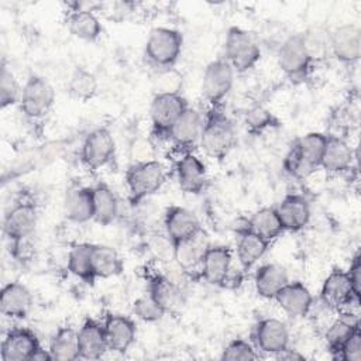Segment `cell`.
Returning a JSON list of instances; mask_svg holds the SVG:
<instances>
[{"mask_svg": "<svg viewBox=\"0 0 361 361\" xmlns=\"http://www.w3.org/2000/svg\"><path fill=\"white\" fill-rule=\"evenodd\" d=\"M237 135L230 117L223 106L209 107L203 116V130L199 147L204 154L217 161H223L235 147Z\"/></svg>", "mask_w": 361, "mask_h": 361, "instance_id": "cell-1", "label": "cell"}, {"mask_svg": "<svg viewBox=\"0 0 361 361\" xmlns=\"http://www.w3.org/2000/svg\"><path fill=\"white\" fill-rule=\"evenodd\" d=\"M183 48L180 31L169 27H155L149 31L144 45V58L149 66L158 71L175 68Z\"/></svg>", "mask_w": 361, "mask_h": 361, "instance_id": "cell-2", "label": "cell"}, {"mask_svg": "<svg viewBox=\"0 0 361 361\" xmlns=\"http://www.w3.org/2000/svg\"><path fill=\"white\" fill-rule=\"evenodd\" d=\"M165 179L166 171L158 159L133 162L124 175L130 204L138 206L141 202L157 193L165 183Z\"/></svg>", "mask_w": 361, "mask_h": 361, "instance_id": "cell-3", "label": "cell"}, {"mask_svg": "<svg viewBox=\"0 0 361 361\" xmlns=\"http://www.w3.org/2000/svg\"><path fill=\"white\" fill-rule=\"evenodd\" d=\"M38 221L37 204L32 200L21 199L6 213L3 220V234L10 244L13 257H18L25 241L35 231Z\"/></svg>", "mask_w": 361, "mask_h": 361, "instance_id": "cell-4", "label": "cell"}, {"mask_svg": "<svg viewBox=\"0 0 361 361\" xmlns=\"http://www.w3.org/2000/svg\"><path fill=\"white\" fill-rule=\"evenodd\" d=\"M235 73L252 69L261 59V48L251 32L241 27H230L224 41V56Z\"/></svg>", "mask_w": 361, "mask_h": 361, "instance_id": "cell-5", "label": "cell"}, {"mask_svg": "<svg viewBox=\"0 0 361 361\" xmlns=\"http://www.w3.org/2000/svg\"><path fill=\"white\" fill-rule=\"evenodd\" d=\"M188 107V100L182 93L154 94L149 106L152 138L169 141L172 127Z\"/></svg>", "mask_w": 361, "mask_h": 361, "instance_id": "cell-6", "label": "cell"}, {"mask_svg": "<svg viewBox=\"0 0 361 361\" xmlns=\"http://www.w3.org/2000/svg\"><path fill=\"white\" fill-rule=\"evenodd\" d=\"M55 97V90L45 78L31 75L23 85L18 107L27 120L38 121L51 113Z\"/></svg>", "mask_w": 361, "mask_h": 361, "instance_id": "cell-7", "label": "cell"}, {"mask_svg": "<svg viewBox=\"0 0 361 361\" xmlns=\"http://www.w3.org/2000/svg\"><path fill=\"white\" fill-rule=\"evenodd\" d=\"M278 66L283 75L295 85L303 83L312 69V58L305 47L302 32L288 37L276 52Z\"/></svg>", "mask_w": 361, "mask_h": 361, "instance_id": "cell-8", "label": "cell"}, {"mask_svg": "<svg viewBox=\"0 0 361 361\" xmlns=\"http://www.w3.org/2000/svg\"><path fill=\"white\" fill-rule=\"evenodd\" d=\"M234 75V69L224 58L214 59L206 66L202 79V94L209 107L223 106L224 99L233 89Z\"/></svg>", "mask_w": 361, "mask_h": 361, "instance_id": "cell-9", "label": "cell"}, {"mask_svg": "<svg viewBox=\"0 0 361 361\" xmlns=\"http://www.w3.org/2000/svg\"><path fill=\"white\" fill-rule=\"evenodd\" d=\"M116 155V141L111 133L99 127L92 130L80 147V161L89 171H99L109 165Z\"/></svg>", "mask_w": 361, "mask_h": 361, "instance_id": "cell-10", "label": "cell"}, {"mask_svg": "<svg viewBox=\"0 0 361 361\" xmlns=\"http://www.w3.org/2000/svg\"><path fill=\"white\" fill-rule=\"evenodd\" d=\"M320 299L327 307L338 313L343 312L348 305L360 302V296L354 292L347 271L341 268H333L323 281Z\"/></svg>", "mask_w": 361, "mask_h": 361, "instance_id": "cell-11", "label": "cell"}, {"mask_svg": "<svg viewBox=\"0 0 361 361\" xmlns=\"http://www.w3.org/2000/svg\"><path fill=\"white\" fill-rule=\"evenodd\" d=\"M233 251L226 245H210L200 262V278L216 286H227L233 275Z\"/></svg>", "mask_w": 361, "mask_h": 361, "instance_id": "cell-12", "label": "cell"}, {"mask_svg": "<svg viewBox=\"0 0 361 361\" xmlns=\"http://www.w3.org/2000/svg\"><path fill=\"white\" fill-rule=\"evenodd\" d=\"M207 233L200 228L192 237L173 244V262L189 276H200V262L210 247Z\"/></svg>", "mask_w": 361, "mask_h": 361, "instance_id": "cell-13", "label": "cell"}, {"mask_svg": "<svg viewBox=\"0 0 361 361\" xmlns=\"http://www.w3.org/2000/svg\"><path fill=\"white\" fill-rule=\"evenodd\" d=\"M38 336L27 327L8 330L0 345L1 361H31L41 348Z\"/></svg>", "mask_w": 361, "mask_h": 361, "instance_id": "cell-14", "label": "cell"}, {"mask_svg": "<svg viewBox=\"0 0 361 361\" xmlns=\"http://www.w3.org/2000/svg\"><path fill=\"white\" fill-rule=\"evenodd\" d=\"M202 130L203 114L189 106L172 127L169 141L182 154L193 152V148L199 145Z\"/></svg>", "mask_w": 361, "mask_h": 361, "instance_id": "cell-15", "label": "cell"}, {"mask_svg": "<svg viewBox=\"0 0 361 361\" xmlns=\"http://www.w3.org/2000/svg\"><path fill=\"white\" fill-rule=\"evenodd\" d=\"M175 175L179 189L188 195H199L207 185L206 164L193 152L179 157L175 164Z\"/></svg>", "mask_w": 361, "mask_h": 361, "instance_id": "cell-16", "label": "cell"}, {"mask_svg": "<svg viewBox=\"0 0 361 361\" xmlns=\"http://www.w3.org/2000/svg\"><path fill=\"white\" fill-rule=\"evenodd\" d=\"M102 323L109 351L124 354L135 343L137 324L131 317L118 313H107Z\"/></svg>", "mask_w": 361, "mask_h": 361, "instance_id": "cell-17", "label": "cell"}, {"mask_svg": "<svg viewBox=\"0 0 361 361\" xmlns=\"http://www.w3.org/2000/svg\"><path fill=\"white\" fill-rule=\"evenodd\" d=\"M330 54L345 65L358 62L361 55V30L355 24H341L330 32Z\"/></svg>", "mask_w": 361, "mask_h": 361, "instance_id": "cell-18", "label": "cell"}, {"mask_svg": "<svg viewBox=\"0 0 361 361\" xmlns=\"http://www.w3.org/2000/svg\"><path fill=\"white\" fill-rule=\"evenodd\" d=\"M254 345L257 350L275 355L289 347V331L283 322L275 317L261 319L254 327Z\"/></svg>", "mask_w": 361, "mask_h": 361, "instance_id": "cell-19", "label": "cell"}, {"mask_svg": "<svg viewBox=\"0 0 361 361\" xmlns=\"http://www.w3.org/2000/svg\"><path fill=\"white\" fill-rule=\"evenodd\" d=\"M34 306L31 290L21 282L13 281L3 286L0 293V313L6 317L23 320Z\"/></svg>", "mask_w": 361, "mask_h": 361, "instance_id": "cell-20", "label": "cell"}, {"mask_svg": "<svg viewBox=\"0 0 361 361\" xmlns=\"http://www.w3.org/2000/svg\"><path fill=\"white\" fill-rule=\"evenodd\" d=\"M278 306L290 317H305L313 305V295L300 281H289L274 298Z\"/></svg>", "mask_w": 361, "mask_h": 361, "instance_id": "cell-21", "label": "cell"}, {"mask_svg": "<svg viewBox=\"0 0 361 361\" xmlns=\"http://www.w3.org/2000/svg\"><path fill=\"white\" fill-rule=\"evenodd\" d=\"M164 227L165 234L173 244L192 237L202 228L193 212L176 204L166 207L164 214Z\"/></svg>", "mask_w": 361, "mask_h": 361, "instance_id": "cell-22", "label": "cell"}, {"mask_svg": "<svg viewBox=\"0 0 361 361\" xmlns=\"http://www.w3.org/2000/svg\"><path fill=\"white\" fill-rule=\"evenodd\" d=\"M147 293L164 309L165 313L173 312L183 302L182 288L166 274L154 272L147 278Z\"/></svg>", "mask_w": 361, "mask_h": 361, "instance_id": "cell-23", "label": "cell"}, {"mask_svg": "<svg viewBox=\"0 0 361 361\" xmlns=\"http://www.w3.org/2000/svg\"><path fill=\"white\" fill-rule=\"evenodd\" d=\"M285 231H300L310 220V204L303 195L289 193L275 207Z\"/></svg>", "mask_w": 361, "mask_h": 361, "instance_id": "cell-24", "label": "cell"}, {"mask_svg": "<svg viewBox=\"0 0 361 361\" xmlns=\"http://www.w3.org/2000/svg\"><path fill=\"white\" fill-rule=\"evenodd\" d=\"M78 341L82 360H99L109 351L103 323L92 317H86L79 327Z\"/></svg>", "mask_w": 361, "mask_h": 361, "instance_id": "cell-25", "label": "cell"}, {"mask_svg": "<svg viewBox=\"0 0 361 361\" xmlns=\"http://www.w3.org/2000/svg\"><path fill=\"white\" fill-rule=\"evenodd\" d=\"M66 27L68 31L78 39L86 42L97 41L103 34V25L93 10L83 8H71L66 16Z\"/></svg>", "mask_w": 361, "mask_h": 361, "instance_id": "cell-26", "label": "cell"}, {"mask_svg": "<svg viewBox=\"0 0 361 361\" xmlns=\"http://www.w3.org/2000/svg\"><path fill=\"white\" fill-rule=\"evenodd\" d=\"M353 161L354 152L348 142L341 137L327 135L320 168H323L327 173H341L351 168Z\"/></svg>", "mask_w": 361, "mask_h": 361, "instance_id": "cell-27", "label": "cell"}, {"mask_svg": "<svg viewBox=\"0 0 361 361\" xmlns=\"http://www.w3.org/2000/svg\"><path fill=\"white\" fill-rule=\"evenodd\" d=\"M326 142H327L326 134L313 131L296 138L290 147L295 149V152L298 154L299 159L306 166V169L310 173H313L320 168Z\"/></svg>", "mask_w": 361, "mask_h": 361, "instance_id": "cell-28", "label": "cell"}, {"mask_svg": "<svg viewBox=\"0 0 361 361\" xmlns=\"http://www.w3.org/2000/svg\"><path fill=\"white\" fill-rule=\"evenodd\" d=\"M288 282V272L279 264H264L254 274L255 292L264 299H274Z\"/></svg>", "mask_w": 361, "mask_h": 361, "instance_id": "cell-29", "label": "cell"}, {"mask_svg": "<svg viewBox=\"0 0 361 361\" xmlns=\"http://www.w3.org/2000/svg\"><path fill=\"white\" fill-rule=\"evenodd\" d=\"M65 217L72 223H87L93 220L92 188L78 186L68 192L63 203Z\"/></svg>", "mask_w": 361, "mask_h": 361, "instance_id": "cell-30", "label": "cell"}, {"mask_svg": "<svg viewBox=\"0 0 361 361\" xmlns=\"http://www.w3.org/2000/svg\"><path fill=\"white\" fill-rule=\"evenodd\" d=\"M269 243L247 230L237 234L235 255L243 272L250 271L267 252Z\"/></svg>", "mask_w": 361, "mask_h": 361, "instance_id": "cell-31", "label": "cell"}, {"mask_svg": "<svg viewBox=\"0 0 361 361\" xmlns=\"http://www.w3.org/2000/svg\"><path fill=\"white\" fill-rule=\"evenodd\" d=\"M93 200V220L97 224L109 226L118 216V199L110 186L106 183H97L92 186Z\"/></svg>", "mask_w": 361, "mask_h": 361, "instance_id": "cell-32", "label": "cell"}, {"mask_svg": "<svg viewBox=\"0 0 361 361\" xmlns=\"http://www.w3.org/2000/svg\"><path fill=\"white\" fill-rule=\"evenodd\" d=\"M92 250L93 244L90 243H79L72 245L68 252L66 267L68 271L78 279H80L86 285H94L97 281L93 272V262H92Z\"/></svg>", "mask_w": 361, "mask_h": 361, "instance_id": "cell-33", "label": "cell"}, {"mask_svg": "<svg viewBox=\"0 0 361 361\" xmlns=\"http://www.w3.org/2000/svg\"><path fill=\"white\" fill-rule=\"evenodd\" d=\"M250 231L264 238L267 243L275 241L285 231L275 207H262L248 217Z\"/></svg>", "mask_w": 361, "mask_h": 361, "instance_id": "cell-34", "label": "cell"}, {"mask_svg": "<svg viewBox=\"0 0 361 361\" xmlns=\"http://www.w3.org/2000/svg\"><path fill=\"white\" fill-rule=\"evenodd\" d=\"M92 262L96 279L117 276L124 271V262L121 257L113 247L109 245L93 244Z\"/></svg>", "mask_w": 361, "mask_h": 361, "instance_id": "cell-35", "label": "cell"}, {"mask_svg": "<svg viewBox=\"0 0 361 361\" xmlns=\"http://www.w3.org/2000/svg\"><path fill=\"white\" fill-rule=\"evenodd\" d=\"M54 360L73 361L79 358L78 330L72 326H61L52 336L48 347Z\"/></svg>", "mask_w": 361, "mask_h": 361, "instance_id": "cell-36", "label": "cell"}, {"mask_svg": "<svg viewBox=\"0 0 361 361\" xmlns=\"http://www.w3.org/2000/svg\"><path fill=\"white\" fill-rule=\"evenodd\" d=\"M358 327H360L358 317L345 316V314H341L329 326L324 334V340H326L327 350L333 358L337 360L340 350Z\"/></svg>", "mask_w": 361, "mask_h": 361, "instance_id": "cell-37", "label": "cell"}, {"mask_svg": "<svg viewBox=\"0 0 361 361\" xmlns=\"http://www.w3.org/2000/svg\"><path fill=\"white\" fill-rule=\"evenodd\" d=\"M99 82L96 76L86 68L78 66L69 76L68 93L72 99L79 102H87L97 94Z\"/></svg>", "mask_w": 361, "mask_h": 361, "instance_id": "cell-38", "label": "cell"}, {"mask_svg": "<svg viewBox=\"0 0 361 361\" xmlns=\"http://www.w3.org/2000/svg\"><path fill=\"white\" fill-rule=\"evenodd\" d=\"M23 86L18 85L13 71L3 62L1 73H0V106L1 109H7L10 106L18 104L21 96Z\"/></svg>", "mask_w": 361, "mask_h": 361, "instance_id": "cell-39", "label": "cell"}, {"mask_svg": "<svg viewBox=\"0 0 361 361\" xmlns=\"http://www.w3.org/2000/svg\"><path fill=\"white\" fill-rule=\"evenodd\" d=\"M279 120L265 107L255 106L250 109L245 114V127L250 134L259 135L268 128L279 127Z\"/></svg>", "mask_w": 361, "mask_h": 361, "instance_id": "cell-40", "label": "cell"}, {"mask_svg": "<svg viewBox=\"0 0 361 361\" xmlns=\"http://www.w3.org/2000/svg\"><path fill=\"white\" fill-rule=\"evenodd\" d=\"M302 37H303L305 47L313 62L330 54V32L314 28V30L302 32Z\"/></svg>", "mask_w": 361, "mask_h": 361, "instance_id": "cell-41", "label": "cell"}, {"mask_svg": "<svg viewBox=\"0 0 361 361\" xmlns=\"http://www.w3.org/2000/svg\"><path fill=\"white\" fill-rule=\"evenodd\" d=\"M221 360L227 361H250L259 358L255 345L244 338H234L231 340L221 351Z\"/></svg>", "mask_w": 361, "mask_h": 361, "instance_id": "cell-42", "label": "cell"}, {"mask_svg": "<svg viewBox=\"0 0 361 361\" xmlns=\"http://www.w3.org/2000/svg\"><path fill=\"white\" fill-rule=\"evenodd\" d=\"M182 86H183V76L175 68L165 69V71H158L157 76L154 79L155 94L180 93Z\"/></svg>", "mask_w": 361, "mask_h": 361, "instance_id": "cell-43", "label": "cell"}, {"mask_svg": "<svg viewBox=\"0 0 361 361\" xmlns=\"http://www.w3.org/2000/svg\"><path fill=\"white\" fill-rule=\"evenodd\" d=\"M133 313L142 322L154 323L164 317V309L148 295H142L133 302Z\"/></svg>", "mask_w": 361, "mask_h": 361, "instance_id": "cell-44", "label": "cell"}, {"mask_svg": "<svg viewBox=\"0 0 361 361\" xmlns=\"http://www.w3.org/2000/svg\"><path fill=\"white\" fill-rule=\"evenodd\" d=\"M337 360L341 361H361V330L360 327L350 336L343 348L340 350Z\"/></svg>", "mask_w": 361, "mask_h": 361, "instance_id": "cell-45", "label": "cell"}, {"mask_svg": "<svg viewBox=\"0 0 361 361\" xmlns=\"http://www.w3.org/2000/svg\"><path fill=\"white\" fill-rule=\"evenodd\" d=\"M130 155L133 158V162L152 161V159H155V147L151 140L137 138L131 142Z\"/></svg>", "mask_w": 361, "mask_h": 361, "instance_id": "cell-46", "label": "cell"}, {"mask_svg": "<svg viewBox=\"0 0 361 361\" xmlns=\"http://www.w3.org/2000/svg\"><path fill=\"white\" fill-rule=\"evenodd\" d=\"M347 275H348V279L351 282L354 292L360 296V293H361V257L358 252L353 257L350 268L347 269Z\"/></svg>", "mask_w": 361, "mask_h": 361, "instance_id": "cell-47", "label": "cell"}, {"mask_svg": "<svg viewBox=\"0 0 361 361\" xmlns=\"http://www.w3.org/2000/svg\"><path fill=\"white\" fill-rule=\"evenodd\" d=\"M278 360H286V361H293V360H303L305 355L300 354L298 350H292V348H285L282 351H279L278 354L274 355Z\"/></svg>", "mask_w": 361, "mask_h": 361, "instance_id": "cell-48", "label": "cell"}]
</instances>
